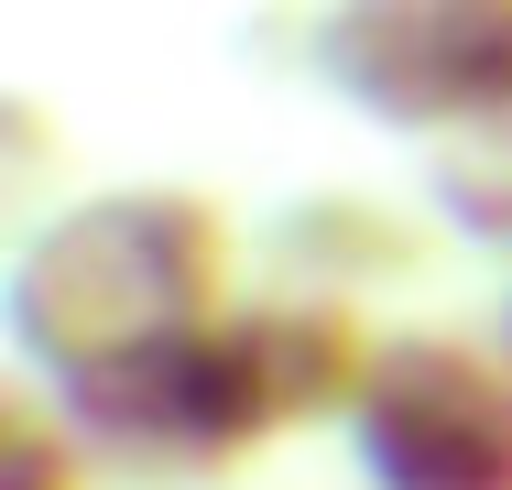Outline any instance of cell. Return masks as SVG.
<instances>
[{
	"mask_svg": "<svg viewBox=\"0 0 512 490\" xmlns=\"http://www.w3.org/2000/svg\"><path fill=\"white\" fill-rule=\"evenodd\" d=\"M371 371H382V327L360 305H338V294H240L218 327L164 338V349L120 360L99 382H66L44 403L77 436L88 480L218 490L251 458H273L284 436H306V425L349 436Z\"/></svg>",
	"mask_w": 512,
	"mask_h": 490,
	"instance_id": "obj_1",
	"label": "cell"
},
{
	"mask_svg": "<svg viewBox=\"0 0 512 490\" xmlns=\"http://www.w3.org/2000/svg\"><path fill=\"white\" fill-rule=\"evenodd\" d=\"M240 229L207 186H99L22 229L0 273V338L33 392L99 382L120 360L218 327L240 294Z\"/></svg>",
	"mask_w": 512,
	"mask_h": 490,
	"instance_id": "obj_2",
	"label": "cell"
},
{
	"mask_svg": "<svg viewBox=\"0 0 512 490\" xmlns=\"http://www.w3.org/2000/svg\"><path fill=\"white\" fill-rule=\"evenodd\" d=\"M306 77L404 142L512 131V0H338L306 33Z\"/></svg>",
	"mask_w": 512,
	"mask_h": 490,
	"instance_id": "obj_3",
	"label": "cell"
},
{
	"mask_svg": "<svg viewBox=\"0 0 512 490\" xmlns=\"http://www.w3.org/2000/svg\"><path fill=\"white\" fill-rule=\"evenodd\" d=\"M371 490H512V349L458 327H393L349 414Z\"/></svg>",
	"mask_w": 512,
	"mask_h": 490,
	"instance_id": "obj_4",
	"label": "cell"
},
{
	"mask_svg": "<svg viewBox=\"0 0 512 490\" xmlns=\"http://www.w3.org/2000/svg\"><path fill=\"white\" fill-rule=\"evenodd\" d=\"M436 240L447 229L382 186H306L262 218V262L284 273V294H338V305H360L382 284H414L436 262Z\"/></svg>",
	"mask_w": 512,
	"mask_h": 490,
	"instance_id": "obj_5",
	"label": "cell"
},
{
	"mask_svg": "<svg viewBox=\"0 0 512 490\" xmlns=\"http://www.w3.org/2000/svg\"><path fill=\"white\" fill-rule=\"evenodd\" d=\"M425 218H436L447 240H480V251H502V262H512V142H469V153H447V164L425 175Z\"/></svg>",
	"mask_w": 512,
	"mask_h": 490,
	"instance_id": "obj_6",
	"label": "cell"
},
{
	"mask_svg": "<svg viewBox=\"0 0 512 490\" xmlns=\"http://www.w3.org/2000/svg\"><path fill=\"white\" fill-rule=\"evenodd\" d=\"M0 490H88L77 436L55 425L44 392H22V382H11V403H0Z\"/></svg>",
	"mask_w": 512,
	"mask_h": 490,
	"instance_id": "obj_7",
	"label": "cell"
},
{
	"mask_svg": "<svg viewBox=\"0 0 512 490\" xmlns=\"http://www.w3.org/2000/svg\"><path fill=\"white\" fill-rule=\"evenodd\" d=\"M44 164H55L44 120H33L22 98H0V175H11V186H44Z\"/></svg>",
	"mask_w": 512,
	"mask_h": 490,
	"instance_id": "obj_8",
	"label": "cell"
},
{
	"mask_svg": "<svg viewBox=\"0 0 512 490\" xmlns=\"http://www.w3.org/2000/svg\"><path fill=\"white\" fill-rule=\"evenodd\" d=\"M502 349H512V294H502Z\"/></svg>",
	"mask_w": 512,
	"mask_h": 490,
	"instance_id": "obj_9",
	"label": "cell"
},
{
	"mask_svg": "<svg viewBox=\"0 0 512 490\" xmlns=\"http://www.w3.org/2000/svg\"><path fill=\"white\" fill-rule=\"evenodd\" d=\"M502 142H512V131H502Z\"/></svg>",
	"mask_w": 512,
	"mask_h": 490,
	"instance_id": "obj_10",
	"label": "cell"
}]
</instances>
